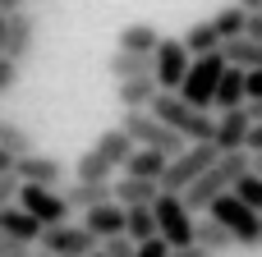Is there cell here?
<instances>
[{"label": "cell", "mask_w": 262, "mask_h": 257, "mask_svg": "<svg viewBox=\"0 0 262 257\" xmlns=\"http://www.w3.org/2000/svg\"><path fill=\"white\" fill-rule=\"evenodd\" d=\"M244 170H249V152H244V147H239V152H221V156H216V161H212V166H207V170H203V175L180 193V198H184V207H189L193 216H198V212H207V202H212L216 193H226Z\"/></svg>", "instance_id": "6da1fadb"}, {"label": "cell", "mask_w": 262, "mask_h": 257, "mask_svg": "<svg viewBox=\"0 0 262 257\" xmlns=\"http://www.w3.org/2000/svg\"><path fill=\"white\" fill-rule=\"evenodd\" d=\"M147 110H152L161 124H170V129H175L184 143H207V138H212V124H216V115H212V110L189 106L180 92H157Z\"/></svg>", "instance_id": "7a4b0ae2"}, {"label": "cell", "mask_w": 262, "mask_h": 257, "mask_svg": "<svg viewBox=\"0 0 262 257\" xmlns=\"http://www.w3.org/2000/svg\"><path fill=\"white\" fill-rule=\"evenodd\" d=\"M207 216H212V221H221L239 248H258V244H262V221H258V212H253V207H244L230 189H226V193H216V198L207 202Z\"/></svg>", "instance_id": "3957f363"}, {"label": "cell", "mask_w": 262, "mask_h": 257, "mask_svg": "<svg viewBox=\"0 0 262 257\" xmlns=\"http://www.w3.org/2000/svg\"><path fill=\"white\" fill-rule=\"evenodd\" d=\"M216 156H221V152H216L212 143H184L175 156H166V170H161L157 184H161L166 193H184V189H189V184H193V179H198Z\"/></svg>", "instance_id": "277c9868"}, {"label": "cell", "mask_w": 262, "mask_h": 257, "mask_svg": "<svg viewBox=\"0 0 262 257\" xmlns=\"http://www.w3.org/2000/svg\"><path fill=\"white\" fill-rule=\"evenodd\" d=\"M221 69H226V55H221V46H216V51H207V55H193L175 92H180L189 106H203V110H212V92H216V78H221Z\"/></svg>", "instance_id": "5b68a950"}, {"label": "cell", "mask_w": 262, "mask_h": 257, "mask_svg": "<svg viewBox=\"0 0 262 257\" xmlns=\"http://www.w3.org/2000/svg\"><path fill=\"white\" fill-rule=\"evenodd\" d=\"M152 216H157V235H161L170 248L193 244V212L184 207V198H180V193L157 189V198H152Z\"/></svg>", "instance_id": "8992f818"}, {"label": "cell", "mask_w": 262, "mask_h": 257, "mask_svg": "<svg viewBox=\"0 0 262 257\" xmlns=\"http://www.w3.org/2000/svg\"><path fill=\"white\" fill-rule=\"evenodd\" d=\"M129 138H134V147H157V152H166V156H175L180 147H184V138L170 129V124H161L152 110H124V124H120Z\"/></svg>", "instance_id": "52a82bcc"}, {"label": "cell", "mask_w": 262, "mask_h": 257, "mask_svg": "<svg viewBox=\"0 0 262 257\" xmlns=\"http://www.w3.org/2000/svg\"><path fill=\"white\" fill-rule=\"evenodd\" d=\"M37 248H41V253H51V257H88L92 248H97V239H92L83 225L60 221V225H41Z\"/></svg>", "instance_id": "ba28073f"}, {"label": "cell", "mask_w": 262, "mask_h": 257, "mask_svg": "<svg viewBox=\"0 0 262 257\" xmlns=\"http://www.w3.org/2000/svg\"><path fill=\"white\" fill-rule=\"evenodd\" d=\"M28 216H37L41 225H60V221H69L74 216V207L64 202V193L60 189H41V184H18V198H14Z\"/></svg>", "instance_id": "9c48e42d"}, {"label": "cell", "mask_w": 262, "mask_h": 257, "mask_svg": "<svg viewBox=\"0 0 262 257\" xmlns=\"http://www.w3.org/2000/svg\"><path fill=\"white\" fill-rule=\"evenodd\" d=\"M189 51H184V41L180 37H161L157 46H152V78H157V87L161 92H175L180 87V78H184V69H189Z\"/></svg>", "instance_id": "30bf717a"}, {"label": "cell", "mask_w": 262, "mask_h": 257, "mask_svg": "<svg viewBox=\"0 0 262 257\" xmlns=\"http://www.w3.org/2000/svg\"><path fill=\"white\" fill-rule=\"evenodd\" d=\"M9 175H14L18 184L60 189V184H64V161H55V156H41V152L32 147V152H23V156H14V161H9Z\"/></svg>", "instance_id": "8fae6325"}, {"label": "cell", "mask_w": 262, "mask_h": 257, "mask_svg": "<svg viewBox=\"0 0 262 257\" xmlns=\"http://www.w3.org/2000/svg\"><path fill=\"white\" fill-rule=\"evenodd\" d=\"M32 51H37V18H32L28 9L5 14V41H0V55L14 60V64H23Z\"/></svg>", "instance_id": "7c38bea8"}, {"label": "cell", "mask_w": 262, "mask_h": 257, "mask_svg": "<svg viewBox=\"0 0 262 257\" xmlns=\"http://www.w3.org/2000/svg\"><path fill=\"white\" fill-rule=\"evenodd\" d=\"M249 110L244 106H230V110H216V124H212V147L216 152H239L244 147V138H249Z\"/></svg>", "instance_id": "4fadbf2b"}, {"label": "cell", "mask_w": 262, "mask_h": 257, "mask_svg": "<svg viewBox=\"0 0 262 257\" xmlns=\"http://www.w3.org/2000/svg\"><path fill=\"white\" fill-rule=\"evenodd\" d=\"M92 239H111V235H124V207L111 198V202H97V207H88L83 212V221H78Z\"/></svg>", "instance_id": "5bb4252c"}, {"label": "cell", "mask_w": 262, "mask_h": 257, "mask_svg": "<svg viewBox=\"0 0 262 257\" xmlns=\"http://www.w3.org/2000/svg\"><path fill=\"white\" fill-rule=\"evenodd\" d=\"M157 92H161V87H157V78H152V74H138V78H115V101H120L124 110H147Z\"/></svg>", "instance_id": "9a60e30c"}, {"label": "cell", "mask_w": 262, "mask_h": 257, "mask_svg": "<svg viewBox=\"0 0 262 257\" xmlns=\"http://www.w3.org/2000/svg\"><path fill=\"white\" fill-rule=\"evenodd\" d=\"M230 106H244V69H235V64L221 69L216 92H212V110H230Z\"/></svg>", "instance_id": "2e32d148"}, {"label": "cell", "mask_w": 262, "mask_h": 257, "mask_svg": "<svg viewBox=\"0 0 262 257\" xmlns=\"http://www.w3.org/2000/svg\"><path fill=\"white\" fill-rule=\"evenodd\" d=\"M92 152H97V156H101V161H106L111 170H120V166H124V156L134 152V138H129V133H124L120 124H115V129H106V133H101V138L92 143Z\"/></svg>", "instance_id": "e0dca14e"}, {"label": "cell", "mask_w": 262, "mask_h": 257, "mask_svg": "<svg viewBox=\"0 0 262 257\" xmlns=\"http://www.w3.org/2000/svg\"><path fill=\"white\" fill-rule=\"evenodd\" d=\"M120 170L134 175V179H161V170H166V152H157V147H134V152L124 156Z\"/></svg>", "instance_id": "ac0fdd59"}, {"label": "cell", "mask_w": 262, "mask_h": 257, "mask_svg": "<svg viewBox=\"0 0 262 257\" xmlns=\"http://www.w3.org/2000/svg\"><path fill=\"white\" fill-rule=\"evenodd\" d=\"M157 179H134V175H124L120 184H111V198L120 202V207H147L152 198H157Z\"/></svg>", "instance_id": "d6986e66"}, {"label": "cell", "mask_w": 262, "mask_h": 257, "mask_svg": "<svg viewBox=\"0 0 262 257\" xmlns=\"http://www.w3.org/2000/svg\"><path fill=\"white\" fill-rule=\"evenodd\" d=\"M0 230H5V235H14V239H23V244H37L41 221H37V216H28L18 202H9V207H0Z\"/></svg>", "instance_id": "ffe728a7"}, {"label": "cell", "mask_w": 262, "mask_h": 257, "mask_svg": "<svg viewBox=\"0 0 262 257\" xmlns=\"http://www.w3.org/2000/svg\"><path fill=\"white\" fill-rule=\"evenodd\" d=\"M221 55L235 69H262V41H253V37H226L221 41Z\"/></svg>", "instance_id": "44dd1931"}, {"label": "cell", "mask_w": 262, "mask_h": 257, "mask_svg": "<svg viewBox=\"0 0 262 257\" xmlns=\"http://www.w3.org/2000/svg\"><path fill=\"white\" fill-rule=\"evenodd\" d=\"M193 244L198 248H207V253H230L235 248V239H230V230L221 225V221H212V216H203V221H193Z\"/></svg>", "instance_id": "7402d4cb"}, {"label": "cell", "mask_w": 262, "mask_h": 257, "mask_svg": "<svg viewBox=\"0 0 262 257\" xmlns=\"http://www.w3.org/2000/svg\"><path fill=\"white\" fill-rule=\"evenodd\" d=\"M115 78H138V74H152V51H120L115 46V55H111V64H106Z\"/></svg>", "instance_id": "603a6c76"}, {"label": "cell", "mask_w": 262, "mask_h": 257, "mask_svg": "<svg viewBox=\"0 0 262 257\" xmlns=\"http://www.w3.org/2000/svg\"><path fill=\"white\" fill-rule=\"evenodd\" d=\"M64 202H69L74 212H88V207H97V202H111V179H106V184H83V179H74V184L64 189Z\"/></svg>", "instance_id": "cb8c5ba5"}, {"label": "cell", "mask_w": 262, "mask_h": 257, "mask_svg": "<svg viewBox=\"0 0 262 257\" xmlns=\"http://www.w3.org/2000/svg\"><path fill=\"white\" fill-rule=\"evenodd\" d=\"M161 41V32L152 28V23H124L120 28V37H115V46L120 51H152Z\"/></svg>", "instance_id": "d4e9b609"}, {"label": "cell", "mask_w": 262, "mask_h": 257, "mask_svg": "<svg viewBox=\"0 0 262 257\" xmlns=\"http://www.w3.org/2000/svg\"><path fill=\"white\" fill-rule=\"evenodd\" d=\"M180 41H184V51H189V55H207V51H216V46H221V37H216L212 18H203V23H189Z\"/></svg>", "instance_id": "484cf974"}, {"label": "cell", "mask_w": 262, "mask_h": 257, "mask_svg": "<svg viewBox=\"0 0 262 257\" xmlns=\"http://www.w3.org/2000/svg\"><path fill=\"white\" fill-rule=\"evenodd\" d=\"M124 235L138 244V239H152L157 235V216H152V202L147 207H124Z\"/></svg>", "instance_id": "4316f807"}, {"label": "cell", "mask_w": 262, "mask_h": 257, "mask_svg": "<svg viewBox=\"0 0 262 257\" xmlns=\"http://www.w3.org/2000/svg\"><path fill=\"white\" fill-rule=\"evenodd\" d=\"M37 147V138L23 129V124H14V120H0V152H9V156H23V152H32Z\"/></svg>", "instance_id": "83f0119b"}, {"label": "cell", "mask_w": 262, "mask_h": 257, "mask_svg": "<svg viewBox=\"0 0 262 257\" xmlns=\"http://www.w3.org/2000/svg\"><path fill=\"white\" fill-rule=\"evenodd\" d=\"M244 18H249V9H239V5L230 0V5H221V9L212 14V28H216V37L226 41V37H239V32H244Z\"/></svg>", "instance_id": "f1b7e54d"}, {"label": "cell", "mask_w": 262, "mask_h": 257, "mask_svg": "<svg viewBox=\"0 0 262 257\" xmlns=\"http://www.w3.org/2000/svg\"><path fill=\"white\" fill-rule=\"evenodd\" d=\"M74 179H83V184H106V179H115V170L88 147V152L78 156V166H74Z\"/></svg>", "instance_id": "f546056e"}, {"label": "cell", "mask_w": 262, "mask_h": 257, "mask_svg": "<svg viewBox=\"0 0 262 257\" xmlns=\"http://www.w3.org/2000/svg\"><path fill=\"white\" fill-rule=\"evenodd\" d=\"M230 193L244 202V207H253V212H262V175L258 170H244L235 184H230Z\"/></svg>", "instance_id": "4dcf8cb0"}, {"label": "cell", "mask_w": 262, "mask_h": 257, "mask_svg": "<svg viewBox=\"0 0 262 257\" xmlns=\"http://www.w3.org/2000/svg\"><path fill=\"white\" fill-rule=\"evenodd\" d=\"M97 253H101V257H134V239H129V235H111V239H97Z\"/></svg>", "instance_id": "1f68e13d"}, {"label": "cell", "mask_w": 262, "mask_h": 257, "mask_svg": "<svg viewBox=\"0 0 262 257\" xmlns=\"http://www.w3.org/2000/svg\"><path fill=\"white\" fill-rule=\"evenodd\" d=\"M134 257H170V244H166L161 235H152V239H138V244H134Z\"/></svg>", "instance_id": "d6a6232c"}, {"label": "cell", "mask_w": 262, "mask_h": 257, "mask_svg": "<svg viewBox=\"0 0 262 257\" xmlns=\"http://www.w3.org/2000/svg\"><path fill=\"white\" fill-rule=\"evenodd\" d=\"M28 253H32V244H23V239H14V235L0 230V257H28Z\"/></svg>", "instance_id": "836d02e7"}, {"label": "cell", "mask_w": 262, "mask_h": 257, "mask_svg": "<svg viewBox=\"0 0 262 257\" xmlns=\"http://www.w3.org/2000/svg\"><path fill=\"white\" fill-rule=\"evenodd\" d=\"M14 83H18V64H14V60H5V55H0V97H5V92H9V87H14Z\"/></svg>", "instance_id": "e575fe53"}, {"label": "cell", "mask_w": 262, "mask_h": 257, "mask_svg": "<svg viewBox=\"0 0 262 257\" xmlns=\"http://www.w3.org/2000/svg\"><path fill=\"white\" fill-rule=\"evenodd\" d=\"M14 198H18V179H14L9 170H0V207H9Z\"/></svg>", "instance_id": "d590c367"}, {"label": "cell", "mask_w": 262, "mask_h": 257, "mask_svg": "<svg viewBox=\"0 0 262 257\" xmlns=\"http://www.w3.org/2000/svg\"><path fill=\"white\" fill-rule=\"evenodd\" d=\"M262 97V69H244V101Z\"/></svg>", "instance_id": "8d00e7d4"}, {"label": "cell", "mask_w": 262, "mask_h": 257, "mask_svg": "<svg viewBox=\"0 0 262 257\" xmlns=\"http://www.w3.org/2000/svg\"><path fill=\"white\" fill-rule=\"evenodd\" d=\"M239 37H253V41H262V9H249V18H244V32Z\"/></svg>", "instance_id": "74e56055"}, {"label": "cell", "mask_w": 262, "mask_h": 257, "mask_svg": "<svg viewBox=\"0 0 262 257\" xmlns=\"http://www.w3.org/2000/svg\"><path fill=\"white\" fill-rule=\"evenodd\" d=\"M244 152H262V124H249V138H244Z\"/></svg>", "instance_id": "f35d334b"}, {"label": "cell", "mask_w": 262, "mask_h": 257, "mask_svg": "<svg viewBox=\"0 0 262 257\" xmlns=\"http://www.w3.org/2000/svg\"><path fill=\"white\" fill-rule=\"evenodd\" d=\"M170 257H216V253H207L198 244H184V248H170Z\"/></svg>", "instance_id": "ab89813d"}, {"label": "cell", "mask_w": 262, "mask_h": 257, "mask_svg": "<svg viewBox=\"0 0 262 257\" xmlns=\"http://www.w3.org/2000/svg\"><path fill=\"white\" fill-rule=\"evenodd\" d=\"M244 110H249V120H253V124H262V97H253V101H244Z\"/></svg>", "instance_id": "60d3db41"}, {"label": "cell", "mask_w": 262, "mask_h": 257, "mask_svg": "<svg viewBox=\"0 0 262 257\" xmlns=\"http://www.w3.org/2000/svg\"><path fill=\"white\" fill-rule=\"evenodd\" d=\"M28 0H0V14H14V9H23Z\"/></svg>", "instance_id": "b9f144b4"}, {"label": "cell", "mask_w": 262, "mask_h": 257, "mask_svg": "<svg viewBox=\"0 0 262 257\" xmlns=\"http://www.w3.org/2000/svg\"><path fill=\"white\" fill-rule=\"evenodd\" d=\"M239 9H262V0H235Z\"/></svg>", "instance_id": "7bdbcfd3"}, {"label": "cell", "mask_w": 262, "mask_h": 257, "mask_svg": "<svg viewBox=\"0 0 262 257\" xmlns=\"http://www.w3.org/2000/svg\"><path fill=\"white\" fill-rule=\"evenodd\" d=\"M9 161H14V156H9V152H0V170H9Z\"/></svg>", "instance_id": "ee69618b"}, {"label": "cell", "mask_w": 262, "mask_h": 257, "mask_svg": "<svg viewBox=\"0 0 262 257\" xmlns=\"http://www.w3.org/2000/svg\"><path fill=\"white\" fill-rule=\"evenodd\" d=\"M0 41H5V14H0Z\"/></svg>", "instance_id": "f6af8a7d"}, {"label": "cell", "mask_w": 262, "mask_h": 257, "mask_svg": "<svg viewBox=\"0 0 262 257\" xmlns=\"http://www.w3.org/2000/svg\"><path fill=\"white\" fill-rule=\"evenodd\" d=\"M28 257H51V253H41V248H37V253H28Z\"/></svg>", "instance_id": "bcb514c9"}, {"label": "cell", "mask_w": 262, "mask_h": 257, "mask_svg": "<svg viewBox=\"0 0 262 257\" xmlns=\"http://www.w3.org/2000/svg\"><path fill=\"white\" fill-rule=\"evenodd\" d=\"M258 221H262V212H258Z\"/></svg>", "instance_id": "7dc6e473"}]
</instances>
